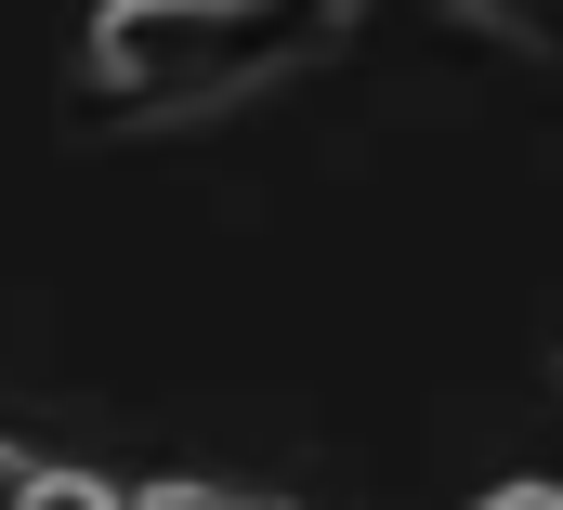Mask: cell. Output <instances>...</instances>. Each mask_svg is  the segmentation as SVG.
<instances>
[{
	"mask_svg": "<svg viewBox=\"0 0 563 510\" xmlns=\"http://www.w3.org/2000/svg\"><path fill=\"white\" fill-rule=\"evenodd\" d=\"M354 26L367 0H106L79 40V79H92V119L119 131H197L223 106L314 79Z\"/></svg>",
	"mask_w": 563,
	"mask_h": 510,
	"instance_id": "6da1fadb",
	"label": "cell"
},
{
	"mask_svg": "<svg viewBox=\"0 0 563 510\" xmlns=\"http://www.w3.org/2000/svg\"><path fill=\"white\" fill-rule=\"evenodd\" d=\"M26 510H119V485H92V472H40Z\"/></svg>",
	"mask_w": 563,
	"mask_h": 510,
	"instance_id": "3957f363",
	"label": "cell"
},
{
	"mask_svg": "<svg viewBox=\"0 0 563 510\" xmlns=\"http://www.w3.org/2000/svg\"><path fill=\"white\" fill-rule=\"evenodd\" d=\"M459 26H485V40H511V53H538V66H563V0H445Z\"/></svg>",
	"mask_w": 563,
	"mask_h": 510,
	"instance_id": "7a4b0ae2",
	"label": "cell"
},
{
	"mask_svg": "<svg viewBox=\"0 0 563 510\" xmlns=\"http://www.w3.org/2000/svg\"><path fill=\"white\" fill-rule=\"evenodd\" d=\"M472 510H563V485H498V498H472Z\"/></svg>",
	"mask_w": 563,
	"mask_h": 510,
	"instance_id": "277c9868",
	"label": "cell"
},
{
	"mask_svg": "<svg viewBox=\"0 0 563 510\" xmlns=\"http://www.w3.org/2000/svg\"><path fill=\"white\" fill-rule=\"evenodd\" d=\"M26 485H40V458H13V445H0V510H26Z\"/></svg>",
	"mask_w": 563,
	"mask_h": 510,
	"instance_id": "5b68a950",
	"label": "cell"
}]
</instances>
